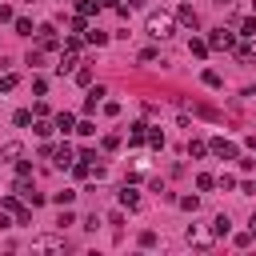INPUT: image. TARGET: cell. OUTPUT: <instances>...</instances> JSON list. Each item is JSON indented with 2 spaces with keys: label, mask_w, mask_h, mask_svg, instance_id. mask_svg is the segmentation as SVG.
<instances>
[{
  "label": "cell",
  "mask_w": 256,
  "mask_h": 256,
  "mask_svg": "<svg viewBox=\"0 0 256 256\" xmlns=\"http://www.w3.org/2000/svg\"><path fill=\"white\" fill-rule=\"evenodd\" d=\"M172 28H176V20H172L168 12H148V36L168 40V36H172Z\"/></svg>",
  "instance_id": "cell-1"
},
{
  "label": "cell",
  "mask_w": 256,
  "mask_h": 256,
  "mask_svg": "<svg viewBox=\"0 0 256 256\" xmlns=\"http://www.w3.org/2000/svg\"><path fill=\"white\" fill-rule=\"evenodd\" d=\"M240 40H236V32L232 28H216L212 36H208V48H216V52H232Z\"/></svg>",
  "instance_id": "cell-2"
},
{
  "label": "cell",
  "mask_w": 256,
  "mask_h": 256,
  "mask_svg": "<svg viewBox=\"0 0 256 256\" xmlns=\"http://www.w3.org/2000/svg\"><path fill=\"white\" fill-rule=\"evenodd\" d=\"M208 152H216L220 160H240V148H236L232 140H224V136H216V140H208Z\"/></svg>",
  "instance_id": "cell-3"
},
{
  "label": "cell",
  "mask_w": 256,
  "mask_h": 256,
  "mask_svg": "<svg viewBox=\"0 0 256 256\" xmlns=\"http://www.w3.org/2000/svg\"><path fill=\"white\" fill-rule=\"evenodd\" d=\"M36 36H40V48H44V52L60 48V36H56V28H52V24H40V28H36Z\"/></svg>",
  "instance_id": "cell-4"
},
{
  "label": "cell",
  "mask_w": 256,
  "mask_h": 256,
  "mask_svg": "<svg viewBox=\"0 0 256 256\" xmlns=\"http://www.w3.org/2000/svg\"><path fill=\"white\" fill-rule=\"evenodd\" d=\"M72 160H76L72 144H56V148H52V164H56V168H72Z\"/></svg>",
  "instance_id": "cell-5"
},
{
  "label": "cell",
  "mask_w": 256,
  "mask_h": 256,
  "mask_svg": "<svg viewBox=\"0 0 256 256\" xmlns=\"http://www.w3.org/2000/svg\"><path fill=\"white\" fill-rule=\"evenodd\" d=\"M232 52H236V60H240V64H256V40H252V36H248V40H240Z\"/></svg>",
  "instance_id": "cell-6"
},
{
  "label": "cell",
  "mask_w": 256,
  "mask_h": 256,
  "mask_svg": "<svg viewBox=\"0 0 256 256\" xmlns=\"http://www.w3.org/2000/svg\"><path fill=\"white\" fill-rule=\"evenodd\" d=\"M176 20H180L184 28H192V32L200 28V16H196V8H192V4H180V8H176Z\"/></svg>",
  "instance_id": "cell-7"
},
{
  "label": "cell",
  "mask_w": 256,
  "mask_h": 256,
  "mask_svg": "<svg viewBox=\"0 0 256 256\" xmlns=\"http://www.w3.org/2000/svg\"><path fill=\"white\" fill-rule=\"evenodd\" d=\"M80 68V52H72V48H64L60 52V64H56V72L64 76V72H76Z\"/></svg>",
  "instance_id": "cell-8"
},
{
  "label": "cell",
  "mask_w": 256,
  "mask_h": 256,
  "mask_svg": "<svg viewBox=\"0 0 256 256\" xmlns=\"http://www.w3.org/2000/svg\"><path fill=\"white\" fill-rule=\"evenodd\" d=\"M4 208H8V212H12L16 220H20V224H32V212H28V208H24V204H20L16 196H4Z\"/></svg>",
  "instance_id": "cell-9"
},
{
  "label": "cell",
  "mask_w": 256,
  "mask_h": 256,
  "mask_svg": "<svg viewBox=\"0 0 256 256\" xmlns=\"http://www.w3.org/2000/svg\"><path fill=\"white\" fill-rule=\"evenodd\" d=\"M104 96H108V92H104V88H100V84H96V88H92V84H88V96H84V116H88V112H96V104H100V100H104Z\"/></svg>",
  "instance_id": "cell-10"
},
{
  "label": "cell",
  "mask_w": 256,
  "mask_h": 256,
  "mask_svg": "<svg viewBox=\"0 0 256 256\" xmlns=\"http://www.w3.org/2000/svg\"><path fill=\"white\" fill-rule=\"evenodd\" d=\"M52 124H56V132H64V136H68V132H76V124H80V120H76L72 112H56V120H52Z\"/></svg>",
  "instance_id": "cell-11"
},
{
  "label": "cell",
  "mask_w": 256,
  "mask_h": 256,
  "mask_svg": "<svg viewBox=\"0 0 256 256\" xmlns=\"http://www.w3.org/2000/svg\"><path fill=\"white\" fill-rule=\"evenodd\" d=\"M120 204H124V208H140V188L124 184V188H120Z\"/></svg>",
  "instance_id": "cell-12"
},
{
  "label": "cell",
  "mask_w": 256,
  "mask_h": 256,
  "mask_svg": "<svg viewBox=\"0 0 256 256\" xmlns=\"http://www.w3.org/2000/svg\"><path fill=\"white\" fill-rule=\"evenodd\" d=\"M36 248H40V252H64V240H60V236H40Z\"/></svg>",
  "instance_id": "cell-13"
},
{
  "label": "cell",
  "mask_w": 256,
  "mask_h": 256,
  "mask_svg": "<svg viewBox=\"0 0 256 256\" xmlns=\"http://www.w3.org/2000/svg\"><path fill=\"white\" fill-rule=\"evenodd\" d=\"M84 40L100 48V44H108V32H100V28H84Z\"/></svg>",
  "instance_id": "cell-14"
},
{
  "label": "cell",
  "mask_w": 256,
  "mask_h": 256,
  "mask_svg": "<svg viewBox=\"0 0 256 256\" xmlns=\"http://www.w3.org/2000/svg\"><path fill=\"white\" fill-rule=\"evenodd\" d=\"M148 140V124H132V132H128V144H144Z\"/></svg>",
  "instance_id": "cell-15"
},
{
  "label": "cell",
  "mask_w": 256,
  "mask_h": 256,
  "mask_svg": "<svg viewBox=\"0 0 256 256\" xmlns=\"http://www.w3.org/2000/svg\"><path fill=\"white\" fill-rule=\"evenodd\" d=\"M72 200H76V192H72V188H64V192H52V204H56V208H68Z\"/></svg>",
  "instance_id": "cell-16"
},
{
  "label": "cell",
  "mask_w": 256,
  "mask_h": 256,
  "mask_svg": "<svg viewBox=\"0 0 256 256\" xmlns=\"http://www.w3.org/2000/svg\"><path fill=\"white\" fill-rule=\"evenodd\" d=\"M228 232H232V220L228 216H216L212 220V236H228Z\"/></svg>",
  "instance_id": "cell-17"
},
{
  "label": "cell",
  "mask_w": 256,
  "mask_h": 256,
  "mask_svg": "<svg viewBox=\"0 0 256 256\" xmlns=\"http://www.w3.org/2000/svg\"><path fill=\"white\" fill-rule=\"evenodd\" d=\"M32 132H36V136H52V132H56V124H52V120H44V116H40V120H36V124H32Z\"/></svg>",
  "instance_id": "cell-18"
},
{
  "label": "cell",
  "mask_w": 256,
  "mask_h": 256,
  "mask_svg": "<svg viewBox=\"0 0 256 256\" xmlns=\"http://www.w3.org/2000/svg\"><path fill=\"white\" fill-rule=\"evenodd\" d=\"M188 156H192V160L208 156V144H204V140H188Z\"/></svg>",
  "instance_id": "cell-19"
},
{
  "label": "cell",
  "mask_w": 256,
  "mask_h": 256,
  "mask_svg": "<svg viewBox=\"0 0 256 256\" xmlns=\"http://www.w3.org/2000/svg\"><path fill=\"white\" fill-rule=\"evenodd\" d=\"M0 160H20V144H16V140H8V144L0 148Z\"/></svg>",
  "instance_id": "cell-20"
},
{
  "label": "cell",
  "mask_w": 256,
  "mask_h": 256,
  "mask_svg": "<svg viewBox=\"0 0 256 256\" xmlns=\"http://www.w3.org/2000/svg\"><path fill=\"white\" fill-rule=\"evenodd\" d=\"M196 188H200V192H212V188H216V176H212V172H200V176H196Z\"/></svg>",
  "instance_id": "cell-21"
},
{
  "label": "cell",
  "mask_w": 256,
  "mask_h": 256,
  "mask_svg": "<svg viewBox=\"0 0 256 256\" xmlns=\"http://www.w3.org/2000/svg\"><path fill=\"white\" fill-rule=\"evenodd\" d=\"M76 12H80V16H96V12H100V0H80Z\"/></svg>",
  "instance_id": "cell-22"
},
{
  "label": "cell",
  "mask_w": 256,
  "mask_h": 256,
  "mask_svg": "<svg viewBox=\"0 0 256 256\" xmlns=\"http://www.w3.org/2000/svg\"><path fill=\"white\" fill-rule=\"evenodd\" d=\"M12 28H16L20 36H32V32H36V28H32V20H24V16H16V20H12Z\"/></svg>",
  "instance_id": "cell-23"
},
{
  "label": "cell",
  "mask_w": 256,
  "mask_h": 256,
  "mask_svg": "<svg viewBox=\"0 0 256 256\" xmlns=\"http://www.w3.org/2000/svg\"><path fill=\"white\" fill-rule=\"evenodd\" d=\"M16 84H20V80H16V72H4V76H0V92H12Z\"/></svg>",
  "instance_id": "cell-24"
},
{
  "label": "cell",
  "mask_w": 256,
  "mask_h": 256,
  "mask_svg": "<svg viewBox=\"0 0 256 256\" xmlns=\"http://www.w3.org/2000/svg\"><path fill=\"white\" fill-rule=\"evenodd\" d=\"M12 124H16V128H28V124H32V112H28V108H20V112L12 116Z\"/></svg>",
  "instance_id": "cell-25"
},
{
  "label": "cell",
  "mask_w": 256,
  "mask_h": 256,
  "mask_svg": "<svg viewBox=\"0 0 256 256\" xmlns=\"http://www.w3.org/2000/svg\"><path fill=\"white\" fill-rule=\"evenodd\" d=\"M216 188H224V192L236 188V176H232V172H220V176H216Z\"/></svg>",
  "instance_id": "cell-26"
},
{
  "label": "cell",
  "mask_w": 256,
  "mask_h": 256,
  "mask_svg": "<svg viewBox=\"0 0 256 256\" xmlns=\"http://www.w3.org/2000/svg\"><path fill=\"white\" fill-rule=\"evenodd\" d=\"M176 204H180V208H184V212H196V208H200V196H180V200H176Z\"/></svg>",
  "instance_id": "cell-27"
},
{
  "label": "cell",
  "mask_w": 256,
  "mask_h": 256,
  "mask_svg": "<svg viewBox=\"0 0 256 256\" xmlns=\"http://www.w3.org/2000/svg\"><path fill=\"white\" fill-rule=\"evenodd\" d=\"M188 52H192V56H208V40H192Z\"/></svg>",
  "instance_id": "cell-28"
},
{
  "label": "cell",
  "mask_w": 256,
  "mask_h": 256,
  "mask_svg": "<svg viewBox=\"0 0 256 256\" xmlns=\"http://www.w3.org/2000/svg\"><path fill=\"white\" fill-rule=\"evenodd\" d=\"M76 84L88 88V84H92V68H76Z\"/></svg>",
  "instance_id": "cell-29"
},
{
  "label": "cell",
  "mask_w": 256,
  "mask_h": 256,
  "mask_svg": "<svg viewBox=\"0 0 256 256\" xmlns=\"http://www.w3.org/2000/svg\"><path fill=\"white\" fill-rule=\"evenodd\" d=\"M204 84H208V88H224V80H220V72H212V68L204 72Z\"/></svg>",
  "instance_id": "cell-30"
},
{
  "label": "cell",
  "mask_w": 256,
  "mask_h": 256,
  "mask_svg": "<svg viewBox=\"0 0 256 256\" xmlns=\"http://www.w3.org/2000/svg\"><path fill=\"white\" fill-rule=\"evenodd\" d=\"M148 144H152V148H164V132H160V128H148Z\"/></svg>",
  "instance_id": "cell-31"
},
{
  "label": "cell",
  "mask_w": 256,
  "mask_h": 256,
  "mask_svg": "<svg viewBox=\"0 0 256 256\" xmlns=\"http://www.w3.org/2000/svg\"><path fill=\"white\" fill-rule=\"evenodd\" d=\"M240 36H256V16H248V20H240Z\"/></svg>",
  "instance_id": "cell-32"
},
{
  "label": "cell",
  "mask_w": 256,
  "mask_h": 256,
  "mask_svg": "<svg viewBox=\"0 0 256 256\" xmlns=\"http://www.w3.org/2000/svg\"><path fill=\"white\" fill-rule=\"evenodd\" d=\"M84 28H88V16L76 12V16H72V32H84Z\"/></svg>",
  "instance_id": "cell-33"
},
{
  "label": "cell",
  "mask_w": 256,
  "mask_h": 256,
  "mask_svg": "<svg viewBox=\"0 0 256 256\" xmlns=\"http://www.w3.org/2000/svg\"><path fill=\"white\" fill-rule=\"evenodd\" d=\"M76 132H80V136H92V132H96V124H92V120H80V124H76Z\"/></svg>",
  "instance_id": "cell-34"
},
{
  "label": "cell",
  "mask_w": 256,
  "mask_h": 256,
  "mask_svg": "<svg viewBox=\"0 0 256 256\" xmlns=\"http://www.w3.org/2000/svg\"><path fill=\"white\" fill-rule=\"evenodd\" d=\"M252 240H256V236H252V228H248V232H240V236H236V248H248Z\"/></svg>",
  "instance_id": "cell-35"
},
{
  "label": "cell",
  "mask_w": 256,
  "mask_h": 256,
  "mask_svg": "<svg viewBox=\"0 0 256 256\" xmlns=\"http://www.w3.org/2000/svg\"><path fill=\"white\" fill-rule=\"evenodd\" d=\"M16 176H32V164L28 160H16Z\"/></svg>",
  "instance_id": "cell-36"
},
{
  "label": "cell",
  "mask_w": 256,
  "mask_h": 256,
  "mask_svg": "<svg viewBox=\"0 0 256 256\" xmlns=\"http://www.w3.org/2000/svg\"><path fill=\"white\" fill-rule=\"evenodd\" d=\"M156 244V232H140V248H152Z\"/></svg>",
  "instance_id": "cell-37"
},
{
  "label": "cell",
  "mask_w": 256,
  "mask_h": 256,
  "mask_svg": "<svg viewBox=\"0 0 256 256\" xmlns=\"http://www.w3.org/2000/svg\"><path fill=\"white\" fill-rule=\"evenodd\" d=\"M0 20H16V16H12V8H8V4H0Z\"/></svg>",
  "instance_id": "cell-38"
},
{
  "label": "cell",
  "mask_w": 256,
  "mask_h": 256,
  "mask_svg": "<svg viewBox=\"0 0 256 256\" xmlns=\"http://www.w3.org/2000/svg\"><path fill=\"white\" fill-rule=\"evenodd\" d=\"M0 228H12V220H8V208L0 212Z\"/></svg>",
  "instance_id": "cell-39"
},
{
  "label": "cell",
  "mask_w": 256,
  "mask_h": 256,
  "mask_svg": "<svg viewBox=\"0 0 256 256\" xmlns=\"http://www.w3.org/2000/svg\"><path fill=\"white\" fill-rule=\"evenodd\" d=\"M124 0H100V8H120Z\"/></svg>",
  "instance_id": "cell-40"
},
{
  "label": "cell",
  "mask_w": 256,
  "mask_h": 256,
  "mask_svg": "<svg viewBox=\"0 0 256 256\" xmlns=\"http://www.w3.org/2000/svg\"><path fill=\"white\" fill-rule=\"evenodd\" d=\"M248 228H252V236H256V212H252V216H248Z\"/></svg>",
  "instance_id": "cell-41"
},
{
  "label": "cell",
  "mask_w": 256,
  "mask_h": 256,
  "mask_svg": "<svg viewBox=\"0 0 256 256\" xmlns=\"http://www.w3.org/2000/svg\"><path fill=\"white\" fill-rule=\"evenodd\" d=\"M132 4H144V0H128V8H132Z\"/></svg>",
  "instance_id": "cell-42"
},
{
  "label": "cell",
  "mask_w": 256,
  "mask_h": 256,
  "mask_svg": "<svg viewBox=\"0 0 256 256\" xmlns=\"http://www.w3.org/2000/svg\"><path fill=\"white\" fill-rule=\"evenodd\" d=\"M216 4H228V0H216Z\"/></svg>",
  "instance_id": "cell-43"
},
{
  "label": "cell",
  "mask_w": 256,
  "mask_h": 256,
  "mask_svg": "<svg viewBox=\"0 0 256 256\" xmlns=\"http://www.w3.org/2000/svg\"><path fill=\"white\" fill-rule=\"evenodd\" d=\"M252 12H256V0H252Z\"/></svg>",
  "instance_id": "cell-44"
},
{
  "label": "cell",
  "mask_w": 256,
  "mask_h": 256,
  "mask_svg": "<svg viewBox=\"0 0 256 256\" xmlns=\"http://www.w3.org/2000/svg\"><path fill=\"white\" fill-rule=\"evenodd\" d=\"M28 4H36V0H28Z\"/></svg>",
  "instance_id": "cell-45"
}]
</instances>
